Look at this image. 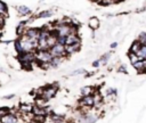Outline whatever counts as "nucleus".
I'll use <instances>...</instances> for the list:
<instances>
[{
    "label": "nucleus",
    "instance_id": "nucleus-19",
    "mask_svg": "<svg viewBox=\"0 0 146 123\" xmlns=\"http://www.w3.org/2000/svg\"><path fill=\"white\" fill-rule=\"evenodd\" d=\"M10 113V108L7 107V106H4V107H0V117H3L5 116L6 114Z\"/></svg>",
    "mask_w": 146,
    "mask_h": 123
},
{
    "label": "nucleus",
    "instance_id": "nucleus-5",
    "mask_svg": "<svg viewBox=\"0 0 146 123\" xmlns=\"http://www.w3.org/2000/svg\"><path fill=\"white\" fill-rule=\"evenodd\" d=\"M20 63H31L32 64L33 62H35V56H34V51L33 52H21L17 54V57Z\"/></svg>",
    "mask_w": 146,
    "mask_h": 123
},
{
    "label": "nucleus",
    "instance_id": "nucleus-1",
    "mask_svg": "<svg viewBox=\"0 0 146 123\" xmlns=\"http://www.w3.org/2000/svg\"><path fill=\"white\" fill-rule=\"evenodd\" d=\"M20 41L21 48H22V52H33L37 49V40L31 39V38L26 37L25 34H22L17 38Z\"/></svg>",
    "mask_w": 146,
    "mask_h": 123
},
{
    "label": "nucleus",
    "instance_id": "nucleus-17",
    "mask_svg": "<svg viewBox=\"0 0 146 123\" xmlns=\"http://www.w3.org/2000/svg\"><path fill=\"white\" fill-rule=\"evenodd\" d=\"M140 47H141V44L139 43L138 41L135 42V43L131 46V52H132V54H137V52H138V50L140 49Z\"/></svg>",
    "mask_w": 146,
    "mask_h": 123
},
{
    "label": "nucleus",
    "instance_id": "nucleus-16",
    "mask_svg": "<svg viewBox=\"0 0 146 123\" xmlns=\"http://www.w3.org/2000/svg\"><path fill=\"white\" fill-rule=\"evenodd\" d=\"M53 15L52 10H45V12H41L40 14H38V17L39 18H46V17H50Z\"/></svg>",
    "mask_w": 146,
    "mask_h": 123
},
{
    "label": "nucleus",
    "instance_id": "nucleus-9",
    "mask_svg": "<svg viewBox=\"0 0 146 123\" xmlns=\"http://www.w3.org/2000/svg\"><path fill=\"white\" fill-rule=\"evenodd\" d=\"M79 42V38L75 34H70L66 37V40H65V46H71V44H74Z\"/></svg>",
    "mask_w": 146,
    "mask_h": 123
},
{
    "label": "nucleus",
    "instance_id": "nucleus-24",
    "mask_svg": "<svg viewBox=\"0 0 146 123\" xmlns=\"http://www.w3.org/2000/svg\"><path fill=\"white\" fill-rule=\"evenodd\" d=\"M98 65H99V62H98V60H97V62H95V63H94V66H95V67H97V66H98Z\"/></svg>",
    "mask_w": 146,
    "mask_h": 123
},
{
    "label": "nucleus",
    "instance_id": "nucleus-26",
    "mask_svg": "<svg viewBox=\"0 0 146 123\" xmlns=\"http://www.w3.org/2000/svg\"><path fill=\"white\" fill-rule=\"evenodd\" d=\"M95 1H103V0H95Z\"/></svg>",
    "mask_w": 146,
    "mask_h": 123
},
{
    "label": "nucleus",
    "instance_id": "nucleus-2",
    "mask_svg": "<svg viewBox=\"0 0 146 123\" xmlns=\"http://www.w3.org/2000/svg\"><path fill=\"white\" fill-rule=\"evenodd\" d=\"M56 91H57V87L54 86H47L45 88L40 89V94L39 97L45 101H48L49 99L54 98L55 95H56Z\"/></svg>",
    "mask_w": 146,
    "mask_h": 123
},
{
    "label": "nucleus",
    "instance_id": "nucleus-29",
    "mask_svg": "<svg viewBox=\"0 0 146 123\" xmlns=\"http://www.w3.org/2000/svg\"><path fill=\"white\" fill-rule=\"evenodd\" d=\"M145 72H146V70H145Z\"/></svg>",
    "mask_w": 146,
    "mask_h": 123
},
{
    "label": "nucleus",
    "instance_id": "nucleus-14",
    "mask_svg": "<svg viewBox=\"0 0 146 123\" xmlns=\"http://www.w3.org/2000/svg\"><path fill=\"white\" fill-rule=\"evenodd\" d=\"M82 105L92 106V105H94V97H91V96L83 97V99H82Z\"/></svg>",
    "mask_w": 146,
    "mask_h": 123
},
{
    "label": "nucleus",
    "instance_id": "nucleus-4",
    "mask_svg": "<svg viewBox=\"0 0 146 123\" xmlns=\"http://www.w3.org/2000/svg\"><path fill=\"white\" fill-rule=\"evenodd\" d=\"M48 51L53 57H63L65 55V46L60 43H55L54 46H52L48 49Z\"/></svg>",
    "mask_w": 146,
    "mask_h": 123
},
{
    "label": "nucleus",
    "instance_id": "nucleus-7",
    "mask_svg": "<svg viewBox=\"0 0 146 123\" xmlns=\"http://www.w3.org/2000/svg\"><path fill=\"white\" fill-rule=\"evenodd\" d=\"M26 37L31 38V39H34V40H38L39 38V34H40V29H35V27H30V29H25L24 33Z\"/></svg>",
    "mask_w": 146,
    "mask_h": 123
},
{
    "label": "nucleus",
    "instance_id": "nucleus-10",
    "mask_svg": "<svg viewBox=\"0 0 146 123\" xmlns=\"http://www.w3.org/2000/svg\"><path fill=\"white\" fill-rule=\"evenodd\" d=\"M8 15V6L4 1L0 0V17H6Z\"/></svg>",
    "mask_w": 146,
    "mask_h": 123
},
{
    "label": "nucleus",
    "instance_id": "nucleus-3",
    "mask_svg": "<svg viewBox=\"0 0 146 123\" xmlns=\"http://www.w3.org/2000/svg\"><path fill=\"white\" fill-rule=\"evenodd\" d=\"M34 56H35V62H37L38 64H41V63H50V60L53 58V56L49 54L48 50L35 49Z\"/></svg>",
    "mask_w": 146,
    "mask_h": 123
},
{
    "label": "nucleus",
    "instance_id": "nucleus-13",
    "mask_svg": "<svg viewBox=\"0 0 146 123\" xmlns=\"http://www.w3.org/2000/svg\"><path fill=\"white\" fill-rule=\"evenodd\" d=\"M136 55L140 58V60H146V46H141Z\"/></svg>",
    "mask_w": 146,
    "mask_h": 123
},
{
    "label": "nucleus",
    "instance_id": "nucleus-18",
    "mask_svg": "<svg viewBox=\"0 0 146 123\" xmlns=\"http://www.w3.org/2000/svg\"><path fill=\"white\" fill-rule=\"evenodd\" d=\"M14 49H15V51L17 52V54H21V52H22V48H21V44H20L18 39L14 40Z\"/></svg>",
    "mask_w": 146,
    "mask_h": 123
},
{
    "label": "nucleus",
    "instance_id": "nucleus-28",
    "mask_svg": "<svg viewBox=\"0 0 146 123\" xmlns=\"http://www.w3.org/2000/svg\"><path fill=\"white\" fill-rule=\"evenodd\" d=\"M41 1H43V0H41Z\"/></svg>",
    "mask_w": 146,
    "mask_h": 123
},
{
    "label": "nucleus",
    "instance_id": "nucleus-20",
    "mask_svg": "<svg viewBox=\"0 0 146 123\" xmlns=\"http://www.w3.org/2000/svg\"><path fill=\"white\" fill-rule=\"evenodd\" d=\"M89 25H90V27H91V29L96 30L97 27H98V25H99L98 20H97V18H91V20H90V22H89Z\"/></svg>",
    "mask_w": 146,
    "mask_h": 123
},
{
    "label": "nucleus",
    "instance_id": "nucleus-6",
    "mask_svg": "<svg viewBox=\"0 0 146 123\" xmlns=\"http://www.w3.org/2000/svg\"><path fill=\"white\" fill-rule=\"evenodd\" d=\"M0 123H20V120L15 113H8L0 117Z\"/></svg>",
    "mask_w": 146,
    "mask_h": 123
},
{
    "label": "nucleus",
    "instance_id": "nucleus-25",
    "mask_svg": "<svg viewBox=\"0 0 146 123\" xmlns=\"http://www.w3.org/2000/svg\"><path fill=\"white\" fill-rule=\"evenodd\" d=\"M111 47H112V48H115V47H116V43H115V42H114V43H112Z\"/></svg>",
    "mask_w": 146,
    "mask_h": 123
},
{
    "label": "nucleus",
    "instance_id": "nucleus-23",
    "mask_svg": "<svg viewBox=\"0 0 146 123\" xmlns=\"http://www.w3.org/2000/svg\"><path fill=\"white\" fill-rule=\"evenodd\" d=\"M15 97V95L14 94H10V95H8V96H5V97H3L4 99H7V100H9V99H13Z\"/></svg>",
    "mask_w": 146,
    "mask_h": 123
},
{
    "label": "nucleus",
    "instance_id": "nucleus-8",
    "mask_svg": "<svg viewBox=\"0 0 146 123\" xmlns=\"http://www.w3.org/2000/svg\"><path fill=\"white\" fill-rule=\"evenodd\" d=\"M16 10L20 15H30L31 14V9L27 6H24V5H21V6H16Z\"/></svg>",
    "mask_w": 146,
    "mask_h": 123
},
{
    "label": "nucleus",
    "instance_id": "nucleus-21",
    "mask_svg": "<svg viewBox=\"0 0 146 123\" xmlns=\"http://www.w3.org/2000/svg\"><path fill=\"white\" fill-rule=\"evenodd\" d=\"M91 92H92L91 87H86V88L82 89V95H83L84 97H86V96H90V95H91Z\"/></svg>",
    "mask_w": 146,
    "mask_h": 123
},
{
    "label": "nucleus",
    "instance_id": "nucleus-11",
    "mask_svg": "<svg viewBox=\"0 0 146 123\" xmlns=\"http://www.w3.org/2000/svg\"><path fill=\"white\" fill-rule=\"evenodd\" d=\"M79 47H80V42L74 43V44H71V46H65V52H67V54H72V52L77 51Z\"/></svg>",
    "mask_w": 146,
    "mask_h": 123
},
{
    "label": "nucleus",
    "instance_id": "nucleus-12",
    "mask_svg": "<svg viewBox=\"0 0 146 123\" xmlns=\"http://www.w3.org/2000/svg\"><path fill=\"white\" fill-rule=\"evenodd\" d=\"M27 22H21L20 24L17 25V27H16V34L20 37V35H22L23 33H24L25 31V25H26Z\"/></svg>",
    "mask_w": 146,
    "mask_h": 123
},
{
    "label": "nucleus",
    "instance_id": "nucleus-22",
    "mask_svg": "<svg viewBox=\"0 0 146 123\" xmlns=\"http://www.w3.org/2000/svg\"><path fill=\"white\" fill-rule=\"evenodd\" d=\"M129 57H130V60H131V63H132V64H135V63H137L138 60H140V58H139L136 54H132V52H130V54H129Z\"/></svg>",
    "mask_w": 146,
    "mask_h": 123
},
{
    "label": "nucleus",
    "instance_id": "nucleus-27",
    "mask_svg": "<svg viewBox=\"0 0 146 123\" xmlns=\"http://www.w3.org/2000/svg\"><path fill=\"white\" fill-rule=\"evenodd\" d=\"M113 1H116V0H113Z\"/></svg>",
    "mask_w": 146,
    "mask_h": 123
},
{
    "label": "nucleus",
    "instance_id": "nucleus-15",
    "mask_svg": "<svg viewBox=\"0 0 146 123\" xmlns=\"http://www.w3.org/2000/svg\"><path fill=\"white\" fill-rule=\"evenodd\" d=\"M62 58L63 57H53L52 60H50V63H49V65L52 67H57L61 63H62Z\"/></svg>",
    "mask_w": 146,
    "mask_h": 123
}]
</instances>
